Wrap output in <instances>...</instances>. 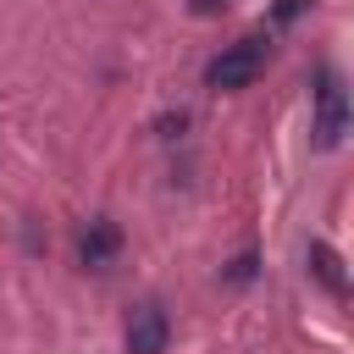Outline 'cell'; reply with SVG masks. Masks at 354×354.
Masks as SVG:
<instances>
[{
	"label": "cell",
	"mask_w": 354,
	"mask_h": 354,
	"mask_svg": "<svg viewBox=\"0 0 354 354\" xmlns=\"http://www.w3.org/2000/svg\"><path fill=\"white\" fill-rule=\"evenodd\" d=\"M116 249H122V227H116V221H105V216H100V221H88V227L77 232V260H83V266H111V260H116Z\"/></svg>",
	"instance_id": "4"
},
{
	"label": "cell",
	"mask_w": 354,
	"mask_h": 354,
	"mask_svg": "<svg viewBox=\"0 0 354 354\" xmlns=\"http://www.w3.org/2000/svg\"><path fill=\"white\" fill-rule=\"evenodd\" d=\"M166 337H171V321L160 304H138L133 321H127V354H166Z\"/></svg>",
	"instance_id": "3"
},
{
	"label": "cell",
	"mask_w": 354,
	"mask_h": 354,
	"mask_svg": "<svg viewBox=\"0 0 354 354\" xmlns=\"http://www.w3.org/2000/svg\"><path fill=\"white\" fill-rule=\"evenodd\" d=\"M310 271H315V282H321L326 293H337V299L348 293V277H343V260H337L332 243H321V238L310 243Z\"/></svg>",
	"instance_id": "5"
},
{
	"label": "cell",
	"mask_w": 354,
	"mask_h": 354,
	"mask_svg": "<svg viewBox=\"0 0 354 354\" xmlns=\"http://www.w3.org/2000/svg\"><path fill=\"white\" fill-rule=\"evenodd\" d=\"M254 277V254H243V260H232V282H249Z\"/></svg>",
	"instance_id": "7"
},
{
	"label": "cell",
	"mask_w": 354,
	"mask_h": 354,
	"mask_svg": "<svg viewBox=\"0 0 354 354\" xmlns=\"http://www.w3.org/2000/svg\"><path fill=\"white\" fill-rule=\"evenodd\" d=\"M260 72H266V39L249 33V39L227 44V50L205 66V83H210V88H249Z\"/></svg>",
	"instance_id": "1"
},
{
	"label": "cell",
	"mask_w": 354,
	"mask_h": 354,
	"mask_svg": "<svg viewBox=\"0 0 354 354\" xmlns=\"http://www.w3.org/2000/svg\"><path fill=\"white\" fill-rule=\"evenodd\" d=\"M304 6H310V0H282V6H277V11H271V22H288V17H299V11H304Z\"/></svg>",
	"instance_id": "6"
},
{
	"label": "cell",
	"mask_w": 354,
	"mask_h": 354,
	"mask_svg": "<svg viewBox=\"0 0 354 354\" xmlns=\"http://www.w3.org/2000/svg\"><path fill=\"white\" fill-rule=\"evenodd\" d=\"M343 133H348V94H343L337 66H321V77H315V149H337Z\"/></svg>",
	"instance_id": "2"
}]
</instances>
